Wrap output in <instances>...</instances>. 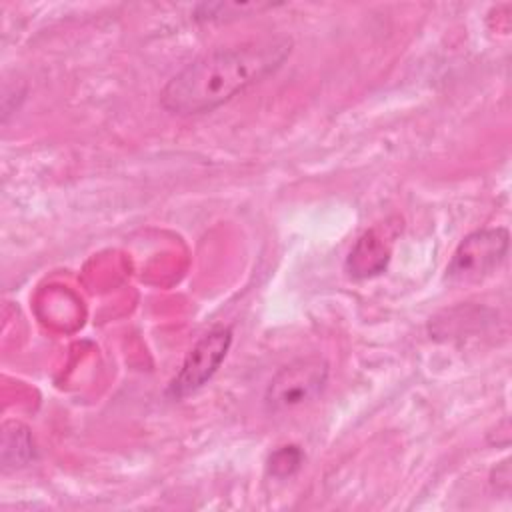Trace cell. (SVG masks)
<instances>
[{
  "label": "cell",
  "mask_w": 512,
  "mask_h": 512,
  "mask_svg": "<svg viewBox=\"0 0 512 512\" xmlns=\"http://www.w3.org/2000/svg\"><path fill=\"white\" fill-rule=\"evenodd\" d=\"M290 48L288 38L274 36L210 50L168 80L160 104L178 116L212 112L278 70Z\"/></svg>",
  "instance_id": "cell-1"
},
{
  "label": "cell",
  "mask_w": 512,
  "mask_h": 512,
  "mask_svg": "<svg viewBox=\"0 0 512 512\" xmlns=\"http://www.w3.org/2000/svg\"><path fill=\"white\" fill-rule=\"evenodd\" d=\"M508 254L506 228H482L468 234L454 250L448 266L446 280L456 286L476 284L490 276Z\"/></svg>",
  "instance_id": "cell-2"
},
{
  "label": "cell",
  "mask_w": 512,
  "mask_h": 512,
  "mask_svg": "<svg viewBox=\"0 0 512 512\" xmlns=\"http://www.w3.org/2000/svg\"><path fill=\"white\" fill-rule=\"evenodd\" d=\"M326 382L328 366L322 360H294L272 376L264 396L266 406L272 412L296 408L314 400L324 390Z\"/></svg>",
  "instance_id": "cell-3"
},
{
  "label": "cell",
  "mask_w": 512,
  "mask_h": 512,
  "mask_svg": "<svg viewBox=\"0 0 512 512\" xmlns=\"http://www.w3.org/2000/svg\"><path fill=\"white\" fill-rule=\"evenodd\" d=\"M232 344V330L216 326L206 332L184 358L178 374L168 386V396L184 398L202 388L218 370Z\"/></svg>",
  "instance_id": "cell-4"
},
{
  "label": "cell",
  "mask_w": 512,
  "mask_h": 512,
  "mask_svg": "<svg viewBox=\"0 0 512 512\" xmlns=\"http://www.w3.org/2000/svg\"><path fill=\"white\" fill-rule=\"evenodd\" d=\"M390 260V242L376 228L364 232L346 260V272L352 278H372L386 270Z\"/></svg>",
  "instance_id": "cell-5"
},
{
  "label": "cell",
  "mask_w": 512,
  "mask_h": 512,
  "mask_svg": "<svg viewBox=\"0 0 512 512\" xmlns=\"http://www.w3.org/2000/svg\"><path fill=\"white\" fill-rule=\"evenodd\" d=\"M34 460V444L26 426L6 422L2 428V468H20Z\"/></svg>",
  "instance_id": "cell-6"
},
{
  "label": "cell",
  "mask_w": 512,
  "mask_h": 512,
  "mask_svg": "<svg viewBox=\"0 0 512 512\" xmlns=\"http://www.w3.org/2000/svg\"><path fill=\"white\" fill-rule=\"evenodd\" d=\"M272 2H204L194 10V18L200 22H224L242 16H252L262 10L274 8Z\"/></svg>",
  "instance_id": "cell-7"
},
{
  "label": "cell",
  "mask_w": 512,
  "mask_h": 512,
  "mask_svg": "<svg viewBox=\"0 0 512 512\" xmlns=\"http://www.w3.org/2000/svg\"><path fill=\"white\" fill-rule=\"evenodd\" d=\"M302 462H304V452L298 446L294 444L282 446L270 454L268 472L274 478H288L300 470Z\"/></svg>",
  "instance_id": "cell-8"
}]
</instances>
